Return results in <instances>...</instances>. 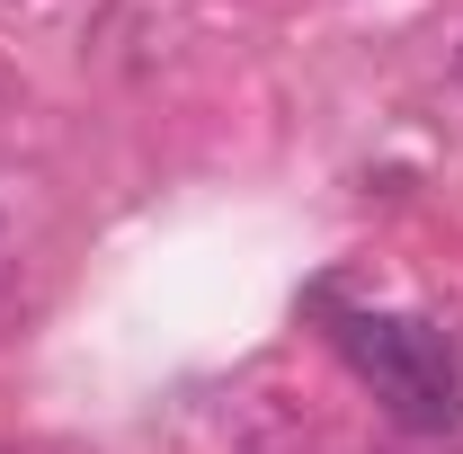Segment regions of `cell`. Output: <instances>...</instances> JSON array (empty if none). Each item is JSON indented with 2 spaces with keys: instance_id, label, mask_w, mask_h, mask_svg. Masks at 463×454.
Instances as JSON below:
<instances>
[{
  "instance_id": "cell-1",
  "label": "cell",
  "mask_w": 463,
  "mask_h": 454,
  "mask_svg": "<svg viewBox=\"0 0 463 454\" xmlns=\"http://www.w3.org/2000/svg\"><path fill=\"white\" fill-rule=\"evenodd\" d=\"M232 454H321V437H312L303 419H259V428H250Z\"/></svg>"
},
{
  "instance_id": "cell-2",
  "label": "cell",
  "mask_w": 463,
  "mask_h": 454,
  "mask_svg": "<svg viewBox=\"0 0 463 454\" xmlns=\"http://www.w3.org/2000/svg\"><path fill=\"white\" fill-rule=\"evenodd\" d=\"M455 90H463V54H455Z\"/></svg>"
},
{
  "instance_id": "cell-3",
  "label": "cell",
  "mask_w": 463,
  "mask_h": 454,
  "mask_svg": "<svg viewBox=\"0 0 463 454\" xmlns=\"http://www.w3.org/2000/svg\"><path fill=\"white\" fill-rule=\"evenodd\" d=\"M0 232H9V223H0Z\"/></svg>"
}]
</instances>
